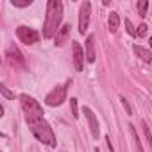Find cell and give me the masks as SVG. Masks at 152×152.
Returning <instances> with one entry per match:
<instances>
[{"instance_id": "cell-1", "label": "cell", "mask_w": 152, "mask_h": 152, "mask_svg": "<svg viewBox=\"0 0 152 152\" xmlns=\"http://www.w3.org/2000/svg\"><path fill=\"white\" fill-rule=\"evenodd\" d=\"M61 20H63V2H59V0H48L45 23H43V38H47V39L56 38V34L61 29L59 27Z\"/></svg>"}, {"instance_id": "cell-2", "label": "cell", "mask_w": 152, "mask_h": 152, "mask_svg": "<svg viewBox=\"0 0 152 152\" xmlns=\"http://www.w3.org/2000/svg\"><path fill=\"white\" fill-rule=\"evenodd\" d=\"M29 127H31L32 134H34V136H36V138L41 141V143H45V145H48V147H56V145H57L56 134H54L52 127L47 124V120H45V118H41V120H36V122L29 124Z\"/></svg>"}, {"instance_id": "cell-3", "label": "cell", "mask_w": 152, "mask_h": 152, "mask_svg": "<svg viewBox=\"0 0 152 152\" xmlns=\"http://www.w3.org/2000/svg\"><path fill=\"white\" fill-rule=\"evenodd\" d=\"M20 104H22V109H23V113H25L27 124H32V122L43 118V107H41L39 102H38L36 99H32L31 95L22 93V95H20Z\"/></svg>"}, {"instance_id": "cell-4", "label": "cell", "mask_w": 152, "mask_h": 152, "mask_svg": "<svg viewBox=\"0 0 152 152\" xmlns=\"http://www.w3.org/2000/svg\"><path fill=\"white\" fill-rule=\"evenodd\" d=\"M68 84L70 81H66L64 84H57L47 97H45V104L50 106V107H56V106H61L64 100H66V91H68Z\"/></svg>"}, {"instance_id": "cell-5", "label": "cell", "mask_w": 152, "mask_h": 152, "mask_svg": "<svg viewBox=\"0 0 152 152\" xmlns=\"http://www.w3.org/2000/svg\"><path fill=\"white\" fill-rule=\"evenodd\" d=\"M16 36L25 45H32V43H38L39 41V32L36 29H32V27H27V25H20L16 29Z\"/></svg>"}, {"instance_id": "cell-6", "label": "cell", "mask_w": 152, "mask_h": 152, "mask_svg": "<svg viewBox=\"0 0 152 152\" xmlns=\"http://www.w3.org/2000/svg\"><path fill=\"white\" fill-rule=\"evenodd\" d=\"M90 15H91V4L86 0V2L81 4V9H79V32L81 34H86V29L90 25Z\"/></svg>"}, {"instance_id": "cell-7", "label": "cell", "mask_w": 152, "mask_h": 152, "mask_svg": "<svg viewBox=\"0 0 152 152\" xmlns=\"http://www.w3.org/2000/svg\"><path fill=\"white\" fill-rule=\"evenodd\" d=\"M72 47H73V66L77 72H83V66H84V59H86V52L83 50L81 43L79 41H72Z\"/></svg>"}, {"instance_id": "cell-8", "label": "cell", "mask_w": 152, "mask_h": 152, "mask_svg": "<svg viewBox=\"0 0 152 152\" xmlns=\"http://www.w3.org/2000/svg\"><path fill=\"white\" fill-rule=\"evenodd\" d=\"M83 111H84V115H86V118H88V124H90V131H91V136L95 138V140H99L100 138V132H99V122H97V116H95V113L88 107V106H84L83 107Z\"/></svg>"}, {"instance_id": "cell-9", "label": "cell", "mask_w": 152, "mask_h": 152, "mask_svg": "<svg viewBox=\"0 0 152 152\" xmlns=\"http://www.w3.org/2000/svg\"><path fill=\"white\" fill-rule=\"evenodd\" d=\"M70 29H72L70 23H64V25L59 29V32H57L56 38H54V45H56V47H63V45L66 43V39H68V36H70Z\"/></svg>"}, {"instance_id": "cell-10", "label": "cell", "mask_w": 152, "mask_h": 152, "mask_svg": "<svg viewBox=\"0 0 152 152\" xmlns=\"http://www.w3.org/2000/svg\"><path fill=\"white\" fill-rule=\"evenodd\" d=\"M7 57H9V61L13 63V64H25V59H23V56H22V52L16 48V45H9L7 47Z\"/></svg>"}, {"instance_id": "cell-11", "label": "cell", "mask_w": 152, "mask_h": 152, "mask_svg": "<svg viewBox=\"0 0 152 152\" xmlns=\"http://www.w3.org/2000/svg\"><path fill=\"white\" fill-rule=\"evenodd\" d=\"M97 56H95V36L90 34L86 38V61L88 63H95Z\"/></svg>"}, {"instance_id": "cell-12", "label": "cell", "mask_w": 152, "mask_h": 152, "mask_svg": "<svg viewBox=\"0 0 152 152\" xmlns=\"http://www.w3.org/2000/svg\"><path fill=\"white\" fill-rule=\"evenodd\" d=\"M134 54H136L143 63H152V54H150L147 48H143L141 45H134Z\"/></svg>"}, {"instance_id": "cell-13", "label": "cell", "mask_w": 152, "mask_h": 152, "mask_svg": "<svg viewBox=\"0 0 152 152\" xmlns=\"http://www.w3.org/2000/svg\"><path fill=\"white\" fill-rule=\"evenodd\" d=\"M129 132H131V136H132L134 150H136V152H143V148H141V141H140V136H138V132H136V127H134V125H129Z\"/></svg>"}, {"instance_id": "cell-14", "label": "cell", "mask_w": 152, "mask_h": 152, "mask_svg": "<svg viewBox=\"0 0 152 152\" xmlns=\"http://www.w3.org/2000/svg\"><path fill=\"white\" fill-rule=\"evenodd\" d=\"M118 25H120V16H118V13L111 11V13H109V31L115 32V31L118 29Z\"/></svg>"}, {"instance_id": "cell-15", "label": "cell", "mask_w": 152, "mask_h": 152, "mask_svg": "<svg viewBox=\"0 0 152 152\" xmlns=\"http://www.w3.org/2000/svg\"><path fill=\"white\" fill-rule=\"evenodd\" d=\"M147 9H148V2H147V0H140V2H138V13H140V16H145Z\"/></svg>"}, {"instance_id": "cell-16", "label": "cell", "mask_w": 152, "mask_h": 152, "mask_svg": "<svg viewBox=\"0 0 152 152\" xmlns=\"http://www.w3.org/2000/svg\"><path fill=\"white\" fill-rule=\"evenodd\" d=\"M70 109H72L73 118H79V106H77V99H72V100H70Z\"/></svg>"}, {"instance_id": "cell-17", "label": "cell", "mask_w": 152, "mask_h": 152, "mask_svg": "<svg viewBox=\"0 0 152 152\" xmlns=\"http://www.w3.org/2000/svg\"><path fill=\"white\" fill-rule=\"evenodd\" d=\"M11 4L15 7H29L32 4V0H11Z\"/></svg>"}, {"instance_id": "cell-18", "label": "cell", "mask_w": 152, "mask_h": 152, "mask_svg": "<svg viewBox=\"0 0 152 152\" xmlns=\"http://www.w3.org/2000/svg\"><path fill=\"white\" fill-rule=\"evenodd\" d=\"M143 132H145V138H147V143H148V147H150V150H152V132H150V129H148V125L143 122Z\"/></svg>"}, {"instance_id": "cell-19", "label": "cell", "mask_w": 152, "mask_h": 152, "mask_svg": "<svg viewBox=\"0 0 152 152\" xmlns=\"http://www.w3.org/2000/svg\"><path fill=\"white\" fill-rule=\"evenodd\" d=\"M125 31H127L129 36H136V29H134V25H132V22L129 18L125 20Z\"/></svg>"}, {"instance_id": "cell-20", "label": "cell", "mask_w": 152, "mask_h": 152, "mask_svg": "<svg viewBox=\"0 0 152 152\" xmlns=\"http://www.w3.org/2000/svg\"><path fill=\"white\" fill-rule=\"evenodd\" d=\"M118 99H120V102H122V106H124V109L127 111V115H132V107L129 106V102H127V99H125L124 95H120Z\"/></svg>"}, {"instance_id": "cell-21", "label": "cell", "mask_w": 152, "mask_h": 152, "mask_svg": "<svg viewBox=\"0 0 152 152\" xmlns=\"http://www.w3.org/2000/svg\"><path fill=\"white\" fill-rule=\"evenodd\" d=\"M0 91H2V95H4L7 100H13V99H15V93H13V91H9L6 86H0Z\"/></svg>"}, {"instance_id": "cell-22", "label": "cell", "mask_w": 152, "mask_h": 152, "mask_svg": "<svg viewBox=\"0 0 152 152\" xmlns=\"http://www.w3.org/2000/svg\"><path fill=\"white\" fill-rule=\"evenodd\" d=\"M147 31H148L147 23H141V25H138V29H136V36H145Z\"/></svg>"}, {"instance_id": "cell-23", "label": "cell", "mask_w": 152, "mask_h": 152, "mask_svg": "<svg viewBox=\"0 0 152 152\" xmlns=\"http://www.w3.org/2000/svg\"><path fill=\"white\" fill-rule=\"evenodd\" d=\"M148 43H150V48H152V38H150V41H148Z\"/></svg>"}]
</instances>
